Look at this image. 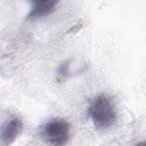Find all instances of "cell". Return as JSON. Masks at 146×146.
I'll use <instances>...</instances> for the list:
<instances>
[{
    "label": "cell",
    "instance_id": "1",
    "mask_svg": "<svg viewBox=\"0 0 146 146\" xmlns=\"http://www.w3.org/2000/svg\"><path fill=\"white\" fill-rule=\"evenodd\" d=\"M95 127L101 131L111 127L116 119V113L110 99L100 94L91 102L88 111Z\"/></svg>",
    "mask_w": 146,
    "mask_h": 146
},
{
    "label": "cell",
    "instance_id": "2",
    "mask_svg": "<svg viewBox=\"0 0 146 146\" xmlns=\"http://www.w3.org/2000/svg\"><path fill=\"white\" fill-rule=\"evenodd\" d=\"M70 125L60 118L52 119L47 121L41 128V135L49 143L55 145H63L69 139Z\"/></svg>",
    "mask_w": 146,
    "mask_h": 146
},
{
    "label": "cell",
    "instance_id": "5",
    "mask_svg": "<svg viewBox=\"0 0 146 146\" xmlns=\"http://www.w3.org/2000/svg\"><path fill=\"white\" fill-rule=\"evenodd\" d=\"M70 63L71 60H66L59 65L58 68V74L59 75V76L58 78V79H59V80H58L59 81L63 80L64 78L71 75L69 68Z\"/></svg>",
    "mask_w": 146,
    "mask_h": 146
},
{
    "label": "cell",
    "instance_id": "6",
    "mask_svg": "<svg viewBox=\"0 0 146 146\" xmlns=\"http://www.w3.org/2000/svg\"><path fill=\"white\" fill-rule=\"evenodd\" d=\"M82 27V24L80 23H78L76 25H75L74 26L72 27L69 30L68 32L69 33H73L74 32H77L79 31V30Z\"/></svg>",
    "mask_w": 146,
    "mask_h": 146
},
{
    "label": "cell",
    "instance_id": "4",
    "mask_svg": "<svg viewBox=\"0 0 146 146\" xmlns=\"http://www.w3.org/2000/svg\"><path fill=\"white\" fill-rule=\"evenodd\" d=\"M58 1L54 0H39L32 2V6L27 19L38 18L48 15L54 11Z\"/></svg>",
    "mask_w": 146,
    "mask_h": 146
},
{
    "label": "cell",
    "instance_id": "3",
    "mask_svg": "<svg viewBox=\"0 0 146 146\" xmlns=\"http://www.w3.org/2000/svg\"><path fill=\"white\" fill-rule=\"evenodd\" d=\"M22 129V123L17 117L10 120L5 124L1 131V141L3 145H11L18 136Z\"/></svg>",
    "mask_w": 146,
    "mask_h": 146
}]
</instances>
